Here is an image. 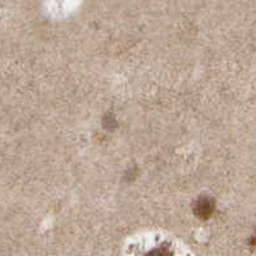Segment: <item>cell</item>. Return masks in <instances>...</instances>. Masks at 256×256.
I'll return each mask as SVG.
<instances>
[{
	"label": "cell",
	"instance_id": "cell-1",
	"mask_svg": "<svg viewBox=\"0 0 256 256\" xmlns=\"http://www.w3.org/2000/svg\"><path fill=\"white\" fill-rule=\"evenodd\" d=\"M214 200L212 198H208V196H201L198 200L195 201L194 204V212H195V216L200 219H208L212 216V212H214Z\"/></svg>",
	"mask_w": 256,
	"mask_h": 256
},
{
	"label": "cell",
	"instance_id": "cell-2",
	"mask_svg": "<svg viewBox=\"0 0 256 256\" xmlns=\"http://www.w3.org/2000/svg\"><path fill=\"white\" fill-rule=\"evenodd\" d=\"M145 256H172V251L169 250V248H166V246H162V248L152 250Z\"/></svg>",
	"mask_w": 256,
	"mask_h": 256
}]
</instances>
